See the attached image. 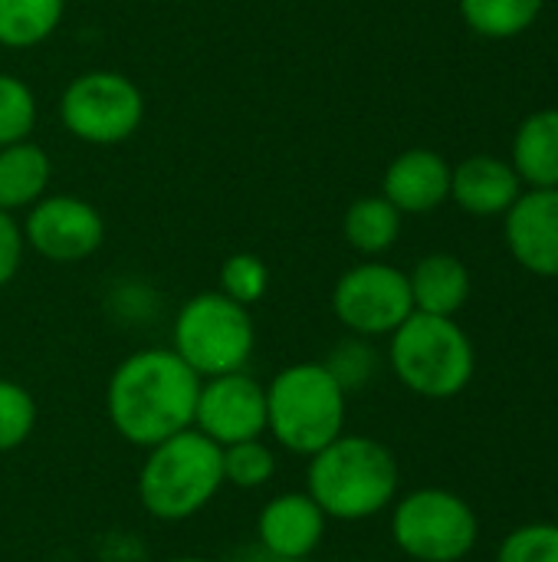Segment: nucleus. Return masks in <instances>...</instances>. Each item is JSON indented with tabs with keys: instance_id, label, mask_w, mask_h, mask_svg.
<instances>
[{
	"instance_id": "f257e3e1",
	"label": "nucleus",
	"mask_w": 558,
	"mask_h": 562,
	"mask_svg": "<svg viewBox=\"0 0 558 562\" xmlns=\"http://www.w3.org/2000/svg\"><path fill=\"white\" fill-rule=\"evenodd\" d=\"M201 375L168 346L125 356L105 385V415L112 431L135 448H155L194 428Z\"/></svg>"
},
{
	"instance_id": "f03ea898",
	"label": "nucleus",
	"mask_w": 558,
	"mask_h": 562,
	"mask_svg": "<svg viewBox=\"0 0 558 562\" xmlns=\"http://www.w3.org/2000/svg\"><path fill=\"white\" fill-rule=\"evenodd\" d=\"M306 461V494L329 520L362 524L398 501L401 468L391 448L378 438L342 431Z\"/></svg>"
},
{
	"instance_id": "7ed1b4c3",
	"label": "nucleus",
	"mask_w": 558,
	"mask_h": 562,
	"mask_svg": "<svg viewBox=\"0 0 558 562\" xmlns=\"http://www.w3.org/2000/svg\"><path fill=\"white\" fill-rule=\"evenodd\" d=\"M224 487V448L187 428L145 451L138 468V504L161 524L197 517Z\"/></svg>"
},
{
	"instance_id": "20e7f679",
	"label": "nucleus",
	"mask_w": 558,
	"mask_h": 562,
	"mask_svg": "<svg viewBox=\"0 0 558 562\" xmlns=\"http://www.w3.org/2000/svg\"><path fill=\"white\" fill-rule=\"evenodd\" d=\"M349 392L326 362H293L266 382V435L289 454L312 458L345 431Z\"/></svg>"
},
{
	"instance_id": "39448f33",
	"label": "nucleus",
	"mask_w": 558,
	"mask_h": 562,
	"mask_svg": "<svg viewBox=\"0 0 558 562\" xmlns=\"http://www.w3.org/2000/svg\"><path fill=\"white\" fill-rule=\"evenodd\" d=\"M388 339L395 379L421 398H454L477 372L474 342L454 316L411 313Z\"/></svg>"
},
{
	"instance_id": "423d86ee",
	"label": "nucleus",
	"mask_w": 558,
	"mask_h": 562,
	"mask_svg": "<svg viewBox=\"0 0 558 562\" xmlns=\"http://www.w3.org/2000/svg\"><path fill=\"white\" fill-rule=\"evenodd\" d=\"M171 349L201 375L243 372L257 349V326L247 306L234 303L220 290L191 296L171 326Z\"/></svg>"
},
{
	"instance_id": "0eeeda50",
	"label": "nucleus",
	"mask_w": 558,
	"mask_h": 562,
	"mask_svg": "<svg viewBox=\"0 0 558 562\" xmlns=\"http://www.w3.org/2000/svg\"><path fill=\"white\" fill-rule=\"evenodd\" d=\"M474 507L447 487H418L391 504V540L414 562H460L477 547Z\"/></svg>"
},
{
	"instance_id": "6e6552de",
	"label": "nucleus",
	"mask_w": 558,
	"mask_h": 562,
	"mask_svg": "<svg viewBox=\"0 0 558 562\" xmlns=\"http://www.w3.org/2000/svg\"><path fill=\"white\" fill-rule=\"evenodd\" d=\"M59 119L86 145H122L141 128L145 95L125 72L89 69L62 89Z\"/></svg>"
},
{
	"instance_id": "1a4fd4ad",
	"label": "nucleus",
	"mask_w": 558,
	"mask_h": 562,
	"mask_svg": "<svg viewBox=\"0 0 558 562\" xmlns=\"http://www.w3.org/2000/svg\"><path fill=\"white\" fill-rule=\"evenodd\" d=\"M332 313L352 336H391L414 313L408 273L382 260L349 267L332 286Z\"/></svg>"
},
{
	"instance_id": "9d476101",
	"label": "nucleus",
	"mask_w": 558,
	"mask_h": 562,
	"mask_svg": "<svg viewBox=\"0 0 558 562\" xmlns=\"http://www.w3.org/2000/svg\"><path fill=\"white\" fill-rule=\"evenodd\" d=\"M20 227L26 247L49 263H82L105 244V217L76 194H43Z\"/></svg>"
},
{
	"instance_id": "9b49d317",
	"label": "nucleus",
	"mask_w": 558,
	"mask_h": 562,
	"mask_svg": "<svg viewBox=\"0 0 558 562\" xmlns=\"http://www.w3.org/2000/svg\"><path fill=\"white\" fill-rule=\"evenodd\" d=\"M194 428L220 448L266 435V385L247 369L201 379Z\"/></svg>"
},
{
	"instance_id": "f8f14e48",
	"label": "nucleus",
	"mask_w": 558,
	"mask_h": 562,
	"mask_svg": "<svg viewBox=\"0 0 558 562\" xmlns=\"http://www.w3.org/2000/svg\"><path fill=\"white\" fill-rule=\"evenodd\" d=\"M513 260L533 277H558V188H526L503 214Z\"/></svg>"
},
{
	"instance_id": "ddd939ff",
	"label": "nucleus",
	"mask_w": 558,
	"mask_h": 562,
	"mask_svg": "<svg viewBox=\"0 0 558 562\" xmlns=\"http://www.w3.org/2000/svg\"><path fill=\"white\" fill-rule=\"evenodd\" d=\"M329 517L306 491L270 497L257 514V547L273 557L306 562L326 540Z\"/></svg>"
},
{
	"instance_id": "4468645a",
	"label": "nucleus",
	"mask_w": 558,
	"mask_h": 562,
	"mask_svg": "<svg viewBox=\"0 0 558 562\" xmlns=\"http://www.w3.org/2000/svg\"><path fill=\"white\" fill-rule=\"evenodd\" d=\"M382 194L401 214H431L451 198V165L434 148H408L388 161Z\"/></svg>"
},
{
	"instance_id": "2eb2a0df",
	"label": "nucleus",
	"mask_w": 558,
	"mask_h": 562,
	"mask_svg": "<svg viewBox=\"0 0 558 562\" xmlns=\"http://www.w3.org/2000/svg\"><path fill=\"white\" fill-rule=\"evenodd\" d=\"M523 194V181L506 158L470 155L451 168V201L474 217H503Z\"/></svg>"
},
{
	"instance_id": "dca6fc26",
	"label": "nucleus",
	"mask_w": 558,
	"mask_h": 562,
	"mask_svg": "<svg viewBox=\"0 0 558 562\" xmlns=\"http://www.w3.org/2000/svg\"><path fill=\"white\" fill-rule=\"evenodd\" d=\"M414 313L457 316L470 300V270L454 254H428L408 273Z\"/></svg>"
},
{
	"instance_id": "f3484780",
	"label": "nucleus",
	"mask_w": 558,
	"mask_h": 562,
	"mask_svg": "<svg viewBox=\"0 0 558 562\" xmlns=\"http://www.w3.org/2000/svg\"><path fill=\"white\" fill-rule=\"evenodd\" d=\"M53 181V161L33 138L0 145V211H30Z\"/></svg>"
},
{
	"instance_id": "a211bd4d",
	"label": "nucleus",
	"mask_w": 558,
	"mask_h": 562,
	"mask_svg": "<svg viewBox=\"0 0 558 562\" xmlns=\"http://www.w3.org/2000/svg\"><path fill=\"white\" fill-rule=\"evenodd\" d=\"M510 165L526 188H558V109H539L520 122Z\"/></svg>"
},
{
	"instance_id": "6ab92c4d",
	"label": "nucleus",
	"mask_w": 558,
	"mask_h": 562,
	"mask_svg": "<svg viewBox=\"0 0 558 562\" xmlns=\"http://www.w3.org/2000/svg\"><path fill=\"white\" fill-rule=\"evenodd\" d=\"M401 211L385 198V194H368L349 204L345 217H342V234L345 244L352 250H358L362 257L375 260L382 254H388L398 237H401Z\"/></svg>"
},
{
	"instance_id": "aec40b11",
	"label": "nucleus",
	"mask_w": 558,
	"mask_h": 562,
	"mask_svg": "<svg viewBox=\"0 0 558 562\" xmlns=\"http://www.w3.org/2000/svg\"><path fill=\"white\" fill-rule=\"evenodd\" d=\"M66 13V0H0V46L30 49L46 43Z\"/></svg>"
},
{
	"instance_id": "412c9836",
	"label": "nucleus",
	"mask_w": 558,
	"mask_h": 562,
	"mask_svg": "<svg viewBox=\"0 0 558 562\" xmlns=\"http://www.w3.org/2000/svg\"><path fill=\"white\" fill-rule=\"evenodd\" d=\"M543 7L546 0H460V16L477 36L513 40L539 20Z\"/></svg>"
},
{
	"instance_id": "4be33fe9",
	"label": "nucleus",
	"mask_w": 558,
	"mask_h": 562,
	"mask_svg": "<svg viewBox=\"0 0 558 562\" xmlns=\"http://www.w3.org/2000/svg\"><path fill=\"white\" fill-rule=\"evenodd\" d=\"M276 477V451L263 441H240L224 448V484L240 491H260Z\"/></svg>"
},
{
	"instance_id": "5701e85b",
	"label": "nucleus",
	"mask_w": 558,
	"mask_h": 562,
	"mask_svg": "<svg viewBox=\"0 0 558 562\" xmlns=\"http://www.w3.org/2000/svg\"><path fill=\"white\" fill-rule=\"evenodd\" d=\"M270 290V267L260 254L237 250L220 263V293L230 296L240 306H253Z\"/></svg>"
},
{
	"instance_id": "b1692460",
	"label": "nucleus",
	"mask_w": 558,
	"mask_h": 562,
	"mask_svg": "<svg viewBox=\"0 0 558 562\" xmlns=\"http://www.w3.org/2000/svg\"><path fill=\"white\" fill-rule=\"evenodd\" d=\"M36 112L33 89L13 72H0V145L26 142L36 128Z\"/></svg>"
},
{
	"instance_id": "393cba45",
	"label": "nucleus",
	"mask_w": 558,
	"mask_h": 562,
	"mask_svg": "<svg viewBox=\"0 0 558 562\" xmlns=\"http://www.w3.org/2000/svg\"><path fill=\"white\" fill-rule=\"evenodd\" d=\"M36 428V398L26 385L0 379V454L16 451Z\"/></svg>"
},
{
	"instance_id": "a878e982",
	"label": "nucleus",
	"mask_w": 558,
	"mask_h": 562,
	"mask_svg": "<svg viewBox=\"0 0 558 562\" xmlns=\"http://www.w3.org/2000/svg\"><path fill=\"white\" fill-rule=\"evenodd\" d=\"M326 369L335 375V382L345 389V392H355V389H365L372 379H375V369H378V352L368 346V339L362 336H352L345 342H339L329 359H326Z\"/></svg>"
},
{
	"instance_id": "bb28decb",
	"label": "nucleus",
	"mask_w": 558,
	"mask_h": 562,
	"mask_svg": "<svg viewBox=\"0 0 558 562\" xmlns=\"http://www.w3.org/2000/svg\"><path fill=\"white\" fill-rule=\"evenodd\" d=\"M497 562H558V524H526L506 533Z\"/></svg>"
},
{
	"instance_id": "cd10ccee",
	"label": "nucleus",
	"mask_w": 558,
	"mask_h": 562,
	"mask_svg": "<svg viewBox=\"0 0 558 562\" xmlns=\"http://www.w3.org/2000/svg\"><path fill=\"white\" fill-rule=\"evenodd\" d=\"M23 254H26L23 227L10 211H0V286H7L20 273Z\"/></svg>"
},
{
	"instance_id": "c85d7f7f",
	"label": "nucleus",
	"mask_w": 558,
	"mask_h": 562,
	"mask_svg": "<svg viewBox=\"0 0 558 562\" xmlns=\"http://www.w3.org/2000/svg\"><path fill=\"white\" fill-rule=\"evenodd\" d=\"M234 562H293V560L273 557V553H266L263 547H257V543H253L250 550H243V553H240V557H237V560H234Z\"/></svg>"
},
{
	"instance_id": "c756f323",
	"label": "nucleus",
	"mask_w": 558,
	"mask_h": 562,
	"mask_svg": "<svg viewBox=\"0 0 558 562\" xmlns=\"http://www.w3.org/2000/svg\"><path fill=\"white\" fill-rule=\"evenodd\" d=\"M164 562H214V560H207V557H174V560H164Z\"/></svg>"
}]
</instances>
